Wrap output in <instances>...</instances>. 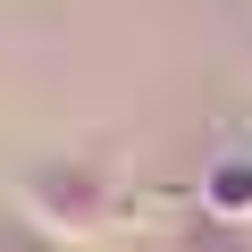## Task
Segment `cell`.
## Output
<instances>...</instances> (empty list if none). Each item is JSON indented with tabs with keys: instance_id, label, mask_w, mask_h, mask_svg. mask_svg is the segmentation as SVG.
<instances>
[{
	"instance_id": "cell-2",
	"label": "cell",
	"mask_w": 252,
	"mask_h": 252,
	"mask_svg": "<svg viewBox=\"0 0 252 252\" xmlns=\"http://www.w3.org/2000/svg\"><path fill=\"white\" fill-rule=\"evenodd\" d=\"M160 252H252V219H219V210H177L160 235Z\"/></svg>"
},
{
	"instance_id": "cell-1",
	"label": "cell",
	"mask_w": 252,
	"mask_h": 252,
	"mask_svg": "<svg viewBox=\"0 0 252 252\" xmlns=\"http://www.w3.org/2000/svg\"><path fill=\"white\" fill-rule=\"evenodd\" d=\"M9 202L59 244V252H101L118 235H143V168L109 143H67L17 168Z\"/></svg>"
},
{
	"instance_id": "cell-3",
	"label": "cell",
	"mask_w": 252,
	"mask_h": 252,
	"mask_svg": "<svg viewBox=\"0 0 252 252\" xmlns=\"http://www.w3.org/2000/svg\"><path fill=\"white\" fill-rule=\"evenodd\" d=\"M202 210H219V219H252V152H210Z\"/></svg>"
}]
</instances>
